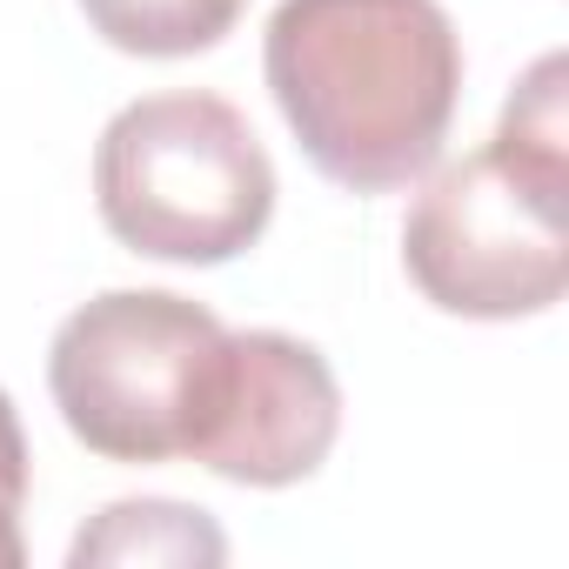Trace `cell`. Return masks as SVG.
<instances>
[{"label": "cell", "mask_w": 569, "mask_h": 569, "mask_svg": "<svg viewBox=\"0 0 569 569\" xmlns=\"http://www.w3.org/2000/svg\"><path fill=\"white\" fill-rule=\"evenodd\" d=\"M94 201L121 248L214 268L261 241L274 161L221 94H148L101 128Z\"/></svg>", "instance_id": "obj_2"}, {"label": "cell", "mask_w": 569, "mask_h": 569, "mask_svg": "<svg viewBox=\"0 0 569 569\" xmlns=\"http://www.w3.org/2000/svg\"><path fill=\"white\" fill-rule=\"evenodd\" d=\"M261 68L302 154L349 194L422 181L462 101L442 0H281Z\"/></svg>", "instance_id": "obj_1"}, {"label": "cell", "mask_w": 569, "mask_h": 569, "mask_svg": "<svg viewBox=\"0 0 569 569\" xmlns=\"http://www.w3.org/2000/svg\"><path fill=\"white\" fill-rule=\"evenodd\" d=\"M28 496V436H21V416L0 389V516H14Z\"/></svg>", "instance_id": "obj_9"}, {"label": "cell", "mask_w": 569, "mask_h": 569, "mask_svg": "<svg viewBox=\"0 0 569 569\" xmlns=\"http://www.w3.org/2000/svg\"><path fill=\"white\" fill-rule=\"evenodd\" d=\"M248 0H81L88 28L121 48V54H148V61H181V54H208L221 34H234Z\"/></svg>", "instance_id": "obj_7"}, {"label": "cell", "mask_w": 569, "mask_h": 569, "mask_svg": "<svg viewBox=\"0 0 569 569\" xmlns=\"http://www.w3.org/2000/svg\"><path fill=\"white\" fill-rule=\"evenodd\" d=\"M336 436L342 382L322 349L281 329H241L221 349V376L188 456L248 489H289L329 462Z\"/></svg>", "instance_id": "obj_5"}, {"label": "cell", "mask_w": 569, "mask_h": 569, "mask_svg": "<svg viewBox=\"0 0 569 569\" xmlns=\"http://www.w3.org/2000/svg\"><path fill=\"white\" fill-rule=\"evenodd\" d=\"M562 81H569V61H562V54H542V61L522 74V88L509 94V108H502V128H496V148H509V154H516V161H529V168L569 174Z\"/></svg>", "instance_id": "obj_8"}, {"label": "cell", "mask_w": 569, "mask_h": 569, "mask_svg": "<svg viewBox=\"0 0 569 569\" xmlns=\"http://www.w3.org/2000/svg\"><path fill=\"white\" fill-rule=\"evenodd\" d=\"M21 529H14V516H0V569H21Z\"/></svg>", "instance_id": "obj_10"}, {"label": "cell", "mask_w": 569, "mask_h": 569, "mask_svg": "<svg viewBox=\"0 0 569 569\" xmlns=\"http://www.w3.org/2000/svg\"><path fill=\"white\" fill-rule=\"evenodd\" d=\"M228 556V536L208 522V509H188V502H108L94 516V529L74 536L68 562L88 569V562H221Z\"/></svg>", "instance_id": "obj_6"}, {"label": "cell", "mask_w": 569, "mask_h": 569, "mask_svg": "<svg viewBox=\"0 0 569 569\" xmlns=\"http://www.w3.org/2000/svg\"><path fill=\"white\" fill-rule=\"evenodd\" d=\"M228 329L168 289H108L54 329L48 389L74 442L108 462H174L194 449Z\"/></svg>", "instance_id": "obj_3"}, {"label": "cell", "mask_w": 569, "mask_h": 569, "mask_svg": "<svg viewBox=\"0 0 569 569\" xmlns=\"http://www.w3.org/2000/svg\"><path fill=\"white\" fill-rule=\"evenodd\" d=\"M569 174L529 168L509 148H476L429 174L402 228V268L442 309L469 322L542 316L569 289Z\"/></svg>", "instance_id": "obj_4"}]
</instances>
